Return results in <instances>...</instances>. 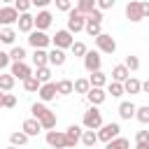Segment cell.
Listing matches in <instances>:
<instances>
[{"mask_svg":"<svg viewBox=\"0 0 149 149\" xmlns=\"http://www.w3.org/2000/svg\"><path fill=\"white\" fill-rule=\"evenodd\" d=\"M26 49L23 47H12V51H9V58H12V63H26Z\"/></svg>","mask_w":149,"mask_h":149,"instance_id":"4316f807","label":"cell"},{"mask_svg":"<svg viewBox=\"0 0 149 149\" xmlns=\"http://www.w3.org/2000/svg\"><path fill=\"white\" fill-rule=\"evenodd\" d=\"M123 91L130 93V95H137V93H142V81L135 79V77H130L128 81H123Z\"/></svg>","mask_w":149,"mask_h":149,"instance_id":"603a6c76","label":"cell"},{"mask_svg":"<svg viewBox=\"0 0 149 149\" xmlns=\"http://www.w3.org/2000/svg\"><path fill=\"white\" fill-rule=\"evenodd\" d=\"M40 86H42V84L35 79V74H33L30 79H26V81H23V88H26L28 93H37V91H40Z\"/></svg>","mask_w":149,"mask_h":149,"instance_id":"ab89813d","label":"cell"},{"mask_svg":"<svg viewBox=\"0 0 149 149\" xmlns=\"http://www.w3.org/2000/svg\"><path fill=\"white\" fill-rule=\"evenodd\" d=\"M28 44H30L33 49H47V47L51 44V37H49L47 33H42V30H33V33L28 35Z\"/></svg>","mask_w":149,"mask_h":149,"instance_id":"5b68a950","label":"cell"},{"mask_svg":"<svg viewBox=\"0 0 149 149\" xmlns=\"http://www.w3.org/2000/svg\"><path fill=\"white\" fill-rule=\"evenodd\" d=\"M47 144L54 149H68V140H65V130H49L47 133Z\"/></svg>","mask_w":149,"mask_h":149,"instance_id":"52a82bcc","label":"cell"},{"mask_svg":"<svg viewBox=\"0 0 149 149\" xmlns=\"http://www.w3.org/2000/svg\"><path fill=\"white\" fill-rule=\"evenodd\" d=\"M56 91H58V95H70V93H74V84L70 79H61V81H56Z\"/></svg>","mask_w":149,"mask_h":149,"instance_id":"d4e9b609","label":"cell"},{"mask_svg":"<svg viewBox=\"0 0 149 149\" xmlns=\"http://www.w3.org/2000/svg\"><path fill=\"white\" fill-rule=\"evenodd\" d=\"M47 63H49V51L47 49H35L33 51V65H35V70L37 68H47Z\"/></svg>","mask_w":149,"mask_h":149,"instance_id":"ffe728a7","label":"cell"},{"mask_svg":"<svg viewBox=\"0 0 149 149\" xmlns=\"http://www.w3.org/2000/svg\"><path fill=\"white\" fill-rule=\"evenodd\" d=\"M107 93H112V98H121L126 91H123V84H119V81H109V84H107Z\"/></svg>","mask_w":149,"mask_h":149,"instance_id":"8d00e7d4","label":"cell"},{"mask_svg":"<svg viewBox=\"0 0 149 149\" xmlns=\"http://www.w3.org/2000/svg\"><path fill=\"white\" fill-rule=\"evenodd\" d=\"M135 149H149L147 142H135Z\"/></svg>","mask_w":149,"mask_h":149,"instance_id":"816d5d0a","label":"cell"},{"mask_svg":"<svg viewBox=\"0 0 149 149\" xmlns=\"http://www.w3.org/2000/svg\"><path fill=\"white\" fill-rule=\"evenodd\" d=\"M30 112H33V119H37V121H40V119H42V116H44V114L49 112V107H47L44 102H33Z\"/></svg>","mask_w":149,"mask_h":149,"instance_id":"836d02e7","label":"cell"},{"mask_svg":"<svg viewBox=\"0 0 149 149\" xmlns=\"http://www.w3.org/2000/svg\"><path fill=\"white\" fill-rule=\"evenodd\" d=\"M100 65H102V58H100V51H88L86 56H84V68H86V72H98L100 70Z\"/></svg>","mask_w":149,"mask_h":149,"instance_id":"30bf717a","label":"cell"},{"mask_svg":"<svg viewBox=\"0 0 149 149\" xmlns=\"http://www.w3.org/2000/svg\"><path fill=\"white\" fill-rule=\"evenodd\" d=\"M128 79H130V70H128L123 63H119V65H114V68H112V81L123 84V81H128Z\"/></svg>","mask_w":149,"mask_h":149,"instance_id":"9a60e30c","label":"cell"},{"mask_svg":"<svg viewBox=\"0 0 149 149\" xmlns=\"http://www.w3.org/2000/svg\"><path fill=\"white\" fill-rule=\"evenodd\" d=\"M81 126L86 130H100L102 128V112L98 107H88L84 112V119H81Z\"/></svg>","mask_w":149,"mask_h":149,"instance_id":"6da1fadb","label":"cell"},{"mask_svg":"<svg viewBox=\"0 0 149 149\" xmlns=\"http://www.w3.org/2000/svg\"><path fill=\"white\" fill-rule=\"evenodd\" d=\"M40 126H42V130H47V133H49V130H54V128H56V114L49 109V112L40 119Z\"/></svg>","mask_w":149,"mask_h":149,"instance_id":"cb8c5ba5","label":"cell"},{"mask_svg":"<svg viewBox=\"0 0 149 149\" xmlns=\"http://www.w3.org/2000/svg\"><path fill=\"white\" fill-rule=\"evenodd\" d=\"M65 61H68L65 51H61V49H51V51H49V63H51V65L61 68V65H65Z\"/></svg>","mask_w":149,"mask_h":149,"instance_id":"7402d4cb","label":"cell"},{"mask_svg":"<svg viewBox=\"0 0 149 149\" xmlns=\"http://www.w3.org/2000/svg\"><path fill=\"white\" fill-rule=\"evenodd\" d=\"M123 65H126L130 72H135V70H140V58H137V56H133V54H128V56H126V61H123Z\"/></svg>","mask_w":149,"mask_h":149,"instance_id":"f35d334b","label":"cell"},{"mask_svg":"<svg viewBox=\"0 0 149 149\" xmlns=\"http://www.w3.org/2000/svg\"><path fill=\"white\" fill-rule=\"evenodd\" d=\"M33 5H35V7H47L49 0H33Z\"/></svg>","mask_w":149,"mask_h":149,"instance_id":"681fc988","label":"cell"},{"mask_svg":"<svg viewBox=\"0 0 149 149\" xmlns=\"http://www.w3.org/2000/svg\"><path fill=\"white\" fill-rule=\"evenodd\" d=\"M9 74H12L14 79H19V81H26V79L33 77V68H30L28 63H12Z\"/></svg>","mask_w":149,"mask_h":149,"instance_id":"9c48e42d","label":"cell"},{"mask_svg":"<svg viewBox=\"0 0 149 149\" xmlns=\"http://www.w3.org/2000/svg\"><path fill=\"white\" fill-rule=\"evenodd\" d=\"M95 7H98L100 12H105V9H112V7H114V0H98V2H95Z\"/></svg>","mask_w":149,"mask_h":149,"instance_id":"ee69618b","label":"cell"},{"mask_svg":"<svg viewBox=\"0 0 149 149\" xmlns=\"http://www.w3.org/2000/svg\"><path fill=\"white\" fill-rule=\"evenodd\" d=\"M84 30H86V35H88V37H93V40H95V37H100V35H102V23H88V21H86V28H84Z\"/></svg>","mask_w":149,"mask_h":149,"instance_id":"1f68e13d","label":"cell"},{"mask_svg":"<svg viewBox=\"0 0 149 149\" xmlns=\"http://www.w3.org/2000/svg\"><path fill=\"white\" fill-rule=\"evenodd\" d=\"M135 112H137V105H133L130 100H123V102L119 105V116L126 119V121H130V119L135 116Z\"/></svg>","mask_w":149,"mask_h":149,"instance_id":"d6986e66","label":"cell"},{"mask_svg":"<svg viewBox=\"0 0 149 149\" xmlns=\"http://www.w3.org/2000/svg\"><path fill=\"white\" fill-rule=\"evenodd\" d=\"M37 95H40V100H42V102H49V100H54V98L58 95V91H56V81L42 84V86H40V91H37Z\"/></svg>","mask_w":149,"mask_h":149,"instance_id":"4fadbf2b","label":"cell"},{"mask_svg":"<svg viewBox=\"0 0 149 149\" xmlns=\"http://www.w3.org/2000/svg\"><path fill=\"white\" fill-rule=\"evenodd\" d=\"M135 119H137L140 123H149V105H142V107H137V112H135Z\"/></svg>","mask_w":149,"mask_h":149,"instance_id":"60d3db41","label":"cell"},{"mask_svg":"<svg viewBox=\"0 0 149 149\" xmlns=\"http://www.w3.org/2000/svg\"><path fill=\"white\" fill-rule=\"evenodd\" d=\"M81 135H84V130H81V126H77V123H72V126H68V130H65V140H68V149H74V147H77V142H81Z\"/></svg>","mask_w":149,"mask_h":149,"instance_id":"8fae6325","label":"cell"},{"mask_svg":"<svg viewBox=\"0 0 149 149\" xmlns=\"http://www.w3.org/2000/svg\"><path fill=\"white\" fill-rule=\"evenodd\" d=\"M70 51H72V56H74V58H84V56L88 54V49H86V44H84V42H74Z\"/></svg>","mask_w":149,"mask_h":149,"instance_id":"74e56055","label":"cell"},{"mask_svg":"<svg viewBox=\"0 0 149 149\" xmlns=\"http://www.w3.org/2000/svg\"><path fill=\"white\" fill-rule=\"evenodd\" d=\"M128 147H130V142H128L126 137H121V135H119L116 140H112V142L105 144V149H128Z\"/></svg>","mask_w":149,"mask_h":149,"instance_id":"d590c367","label":"cell"},{"mask_svg":"<svg viewBox=\"0 0 149 149\" xmlns=\"http://www.w3.org/2000/svg\"><path fill=\"white\" fill-rule=\"evenodd\" d=\"M88 81H91V88H105L107 86V74L102 70H98V72H93L88 77Z\"/></svg>","mask_w":149,"mask_h":149,"instance_id":"44dd1931","label":"cell"},{"mask_svg":"<svg viewBox=\"0 0 149 149\" xmlns=\"http://www.w3.org/2000/svg\"><path fill=\"white\" fill-rule=\"evenodd\" d=\"M72 84H74V93H84V95H86V93L91 91V81L84 79V77H81V79H74Z\"/></svg>","mask_w":149,"mask_h":149,"instance_id":"d6a6232c","label":"cell"},{"mask_svg":"<svg viewBox=\"0 0 149 149\" xmlns=\"http://www.w3.org/2000/svg\"><path fill=\"white\" fill-rule=\"evenodd\" d=\"M93 42H95V47H98L100 54H114V51H116V42H114V37L107 35V33H102V35L95 37Z\"/></svg>","mask_w":149,"mask_h":149,"instance_id":"8992f818","label":"cell"},{"mask_svg":"<svg viewBox=\"0 0 149 149\" xmlns=\"http://www.w3.org/2000/svg\"><path fill=\"white\" fill-rule=\"evenodd\" d=\"M16 26H19V30H21V33H28V35H30V33H33V28H35V16H33V14H21Z\"/></svg>","mask_w":149,"mask_h":149,"instance_id":"ac0fdd59","label":"cell"},{"mask_svg":"<svg viewBox=\"0 0 149 149\" xmlns=\"http://www.w3.org/2000/svg\"><path fill=\"white\" fill-rule=\"evenodd\" d=\"M30 7H33V2H30V0H16V2H14V9H16L19 14H28V9H30Z\"/></svg>","mask_w":149,"mask_h":149,"instance_id":"b9f144b4","label":"cell"},{"mask_svg":"<svg viewBox=\"0 0 149 149\" xmlns=\"http://www.w3.org/2000/svg\"><path fill=\"white\" fill-rule=\"evenodd\" d=\"M51 19H54V16H51V12H47V9L37 12V16H35V28L44 33V30H47V28L51 26Z\"/></svg>","mask_w":149,"mask_h":149,"instance_id":"2e32d148","label":"cell"},{"mask_svg":"<svg viewBox=\"0 0 149 149\" xmlns=\"http://www.w3.org/2000/svg\"><path fill=\"white\" fill-rule=\"evenodd\" d=\"M95 142H98V130H84L81 144H84V147H93Z\"/></svg>","mask_w":149,"mask_h":149,"instance_id":"e575fe53","label":"cell"},{"mask_svg":"<svg viewBox=\"0 0 149 149\" xmlns=\"http://www.w3.org/2000/svg\"><path fill=\"white\" fill-rule=\"evenodd\" d=\"M84 28H86V16L79 14L77 7H72V9L68 12V30H70V33H79V30H84Z\"/></svg>","mask_w":149,"mask_h":149,"instance_id":"3957f363","label":"cell"},{"mask_svg":"<svg viewBox=\"0 0 149 149\" xmlns=\"http://www.w3.org/2000/svg\"><path fill=\"white\" fill-rule=\"evenodd\" d=\"M86 100L91 102V107H98V105H102V102L107 100V91H105V88H91V91L86 93Z\"/></svg>","mask_w":149,"mask_h":149,"instance_id":"5bb4252c","label":"cell"},{"mask_svg":"<svg viewBox=\"0 0 149 149\" xmlns=\"http://www.w3.org/2000/svg\"><path fill=\"white\" fill-rule=\"evenodd\" d=\"M142 16H144V19L149 16V2H142Z\"/></svg>","mask_w":149,"mask_h":149,"instance_id":"f907efd6","label":"cell"},{"mask_svg":"<svg viewBox=\"0 0 149 149\" xmlns=\"http://www.w3.org/2000/svg\"><path fill=\"white\" fill-rule=\"evenodd\" d=\"M86 21H88V23H102V12L95 7V9H93V12L86 16Z\"/></svg>","mask_w":149,"mask_h":149,"instance_id":"7bdbcfd3","label":"cell"},{"mask_svg":"<svg viewBox=\"0 0 149 149\" xmlns=\"http://www.w3.org/2000/svg\"><path fill=\"white\" fill-rule=\"evenodd\" d=\"M56 9H61V12H70V9H72V2H70V0H56Z\"/></svg>","mask_w":149,"mask_h":149,"instance_id":"f6af8a7d","label":"cell"},{"mask_svg":"<svg viewBox=\"0 0 149 149\" xmlns=\"http://www.w3.org/2000/svg\"><path fill=\"white\" fill-rule=\"evenodd\" d=\"M93 9H95V0H79L77 2V12L84 14V16H88Z\"/></svg>","mask_w":149,"mask_h":149,"instance_id":"484cf974","label":"cell"},{"mask_svg":"<svg viewBox=\"0 0 149 149\" xmlns=\"http://www.w3.org/2000/svg\"><path fill=\"white\" fill-rule=\"evenodd\" d=\"M126 19H128V21H133V23L142 21V19H144V16H142V2L130 0V2L126 5Z\"/></svg>","mask_w":149,"mask_h":149,"instance_id":"7c38bea8","label":"cell"},{"mask_svg":"<svg viewBox=\"0 0 149 149\" xmlns=\"http://www.w3.org/2000/svg\"><path fill=\"white\" fill-rule=\"evenodd\" d=\"M142 91H144V93H149V79H147V81H142Z\"/></svg>","mask_w":149,"mask_h":149,"instance_id":"f5cc1de1","label":"cell"},{"mask_svg":"<svg viewBox=\"0 0 149 149\" xmlns=\"http://www.w3.org/2000/svg\"><path fill=\"white\" fill-rule=\"evenodd\" d=\"M5 107H7V109L16 107V95H14V93H5Z\"/></svg>","mask_w":149,"mask_h":149,"instance_id":"bcb514c9","label":"cell"},{"mask_svg":"<svg viewBox=\"0 0 149 149\" xmlns=\"http://www.w3.org/2000/svg\"><path fill=\"white\" fill-rule=\"evenodd\" d=\"M35 79L40 81V84H49L51 81V68L47 65V68H37L35 70Z\"/></svg>","mask_w":149,"mask_h":149,"instance_id":"83f0119b","label":"cell"},{"mask_svg":"<svg viewBox=\"0 0 149 149\" xmlns=\"http://www.w3.org/2000/svg\"><path fill=\"white\" fill-rule=\"evenodd\" d=\"M21 130H23L28 137H35V135H40L42 126H40V121H37V119H26V121L21 123Z\"/></svg>","mask_w":149,"mask_h":149,"instance_id":"e0dca14e","label":"cell"},{"mask_svg":"<svg viewBox=\"0 0 149 149\" xmlns=\"http://www.w3.org/2000/svg\"><path fill=\"white\" fill-rule=\"evenodd\" d=\"M0 107H5V93L0 91Z\"/></svg>","mask_w":149,"mask_h":149,"instance_id":"db71d44e","label":"cell"},{"mask_svg":"<svg viewBox=\"0 0 149 149\" xmlns=\"http://www.w3.org/2000/svg\"><path fill=\"white\" fill-rule=\"evenodd\" d=\"M9 61H12V58H9V54H7V51H0V74H2V70L9 65Z\"/></svg>","mask_w":149,"mask_h":149,"instance_id":"7dc6e473","label":"cell"},{"mask_svg":"<svg viewBox=\"0 0 149 149\" xmlns=\"http://www.w3.org/2000/svg\"><path fill=\"white\" fill-rule=\"evenodd\" d=\"M14 84H16V79L12 74H0V91L2 93H9L14 88Z\"/></svg>","mask_w":149,"mask_h":149,"instance_id":"f1b7e54d","label":"cell"},{"mask_svg":"<svg viewBox=\"0 0 149 149\" xmlns=\"http://www.w3.org/2000/svg\"><path fill=\"white\" fill-rule=\"evenodd\" d=\"M51 42H54V49H61V51H65V49H72V44H74V40H72V33L65 28V30H56V35L51 37Z\"/></svg>","mask_w":149,"mask_h":149,"instance_id":"277c9868","label":"cell"},{"mask_svg":"<svg viewBox=\"0 0 149 149\" xmlns=\"http://www.w3.org/2000/svg\"><path fill=\"white\" fill-rule=\"evenodd\" d=\"M14 40H16V30L14 28H2L0 30V42L2 44H14Z\"/></svg>","mask_w":149,"mask_h":149,"instance_id":"4dcf8cb0","label":"cell"},{"mask_svg":"<svg viewBox=\"0 0 149 149\" xmlns=\"http://www.w3.org/2000/svg\"><path fill=\"white\" fill-rule=\"evenodd\" d=\"M135 142H147L149 144V130H137L135 133Z\"/></svg>","mask_w":149,"mask_h":149,"instance_id":"c3c4849f","label":"cell"},{"mask_svg":"<svg viewBox=\"0 0 149 149\" xmlns=\"http://www.w3.org/2000/svg\"><path fill=\"white\" fill-rule=\"evenodd\" d=\"M119 133H121V126L116 123V121H112V123H102V128L98 130V142H112V140H116L119 137Z\"/></svg>","mask_w":149,"mask_h":149,"instance_id":"7a4b0ae2","label":"cell"},{"mask_svg":"<svg viewBox=\"0 0 149 149\" xmlns=\"http://www.w3.org/2000/svg\"><path fill=\"white\" fill-rule=\"evenodd\" d=\"M19 12L14 9V5L9 7V5H5V7H0V23L5 26V28H12V23H19Z\"/></svg>","mask_w":149,"mask_h":149,"instance_id":"ba28073f","label":"cell"},{"mask_svg":"<svg viewBox=\"0 0 149 149\" xmlns=\"http://www.w3.org/2000/svg\"><path fill=\"white\" fill-rule=\"evenodd\" d=\"M7 149H19V147H12V144H9V147H7Z\"/></svg>","mask_w":149,"mask_h":149,"instance_id":"11a10c76","label":"cell"},{"mask_svg":"<svg viewBox=\"0 0 149 149\" xmlns=\"http://www.w3.org/2000/svg\"><path fill=\"white\" fill-rule=\"evenodd\" d=\"M9 142H12V147H23V144L28 142V135H26L23 130H16V133L9 135Z\"/></svg>","mask_w":149,"mask_h":149,"instance_id":"f546056e","label":"cell"}]
</instances>
